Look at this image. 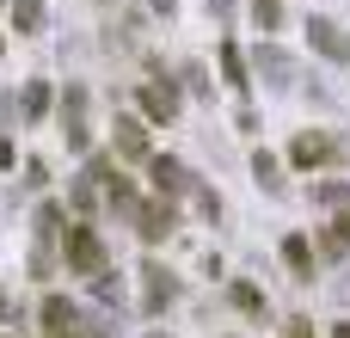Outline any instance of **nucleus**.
<instances>
[{
    "mask_svg": "<svg viewBox=\"0 0 350 338\" xmlns=\"http://www.w3.org/2000/svg\"><path fill=\"white\" fill-rule=\"evenodd\" d=\"M62 252H68V271L74 277H105V240H98V228L74 222L68 240H62Z\"/></svg>",
    "mask_w": 350,
    "mask_h": 338,
    "instance_id": "1",
    "label": "nucleus"
},
{
    "mask_svg": "<svg viewBox=\"0 0 350 338\" xmlns=\"http://www.w3.org/2000/svg\"><path fill=\"white\" fill-rule=\"evenodd\" d=\"M142 111H148L154 123H172V117H178V86H172V80H142Z\"/></svg>",
    "mask_w": 350,
    "mask_h": 338,
    "instance_id": "2",
    "label": "nucleus"
},
{
    "mask_svg": "<svg viewBox=\"0 0 350 338\" xmlns=\"http://www.w3.org/2000/svg\"><path fill=\"white\" fill-rule=\"evenodd\" d=\"M289 160L314 172V166H326V160H338V148H332V135H320V129H301V135H295V148H289Z\"/></svg>",
    "mask_w": 350,
    "mask_h": 338,
    "instance_id": "3",
    "label": "nucleus"
},
{
    "mask_svg": "<svg viewBox=\"0 0 350 338\" xmlns=\"http://www.w3.org/2000/svg\"><path fill=\"white\" fill-rule=\"evenodd\" d=\"M148 179H154V191H160L166 203H172V197H178V191L191 185V172H185V166H178L172 154H148Z\"/></svg>",
    "mask_w": 350,
    "mask_h": 338,
    "instance_id": "4",
    "label": "nucleus"
},
{
    "mask_svg": "<svg viewBox=\"0 0 350 338\" xmlns=\"http://www.w3.org/2000/svg\"><path fill=\"white\" fill-rule=\"evenodd\" d=\"M135 234L148 240V246H160L166 234H172V203L160 197V203H135Z\"/></svg>",
    "mask_w": 350,
    "mask_h": 338,
    "instance_id": "5",
    "label": "nucleus"
},
{
    "mask_svg": "<svg viewBox=\"0 0 350 338\" xmlns=\"http://www.w3.org/2000/svg\"><path fill=\"white\" fill-rule=\"evenodd\" d=\"M308 43H314L320 55H332V62H350V37L332 25V18H320V12L308 18Z\"/></svg>",
    "mask_w": 350,
    "mask_h": 338,
    "instance_id": "6",
    "label": "nucleus"
},
{
    "mask_svg": "<svg viewBox=\"0 0 350 338\" xmlns=\"http://www.w3.org/2000/svg\"><path fill=\"white\" fill-rule=\"evenodd\" d=\"M111 148H117V160H148V123H135V117H117V135H111Z\"/></svg>",
    "mask_w": 350,
    "mask_h": 338,
    "instance_id": "7",
    "label": "nucleus"
},
{
    "mask_svg": "<svg viewBox=\"0 0 350 338\" xmlns=\"http://www.w3.org/2000/svg\"><path fill=\"white\" fill-rule=\"evenodd\" d=\"M283 265L295 271V283H314V277H320V265H314V240H308V234H289V240H283Z\"/></svg>",
    "mask_w": 350,
    "mask_h": 338,
    "instance_id": "8",
    "label": "nucleus"
},
{
    "mask_svg": "<svg viewBox=\"0 0 350 338\" xmlns=\"http://www.w3.org/2000/svg\"><path fill=\"white\" fill-rule=\"evenodd\" d=\"M62 123H68L62 135H68L74 148H86V92H80V86H74V92L62 99Z\"/></svg>",
    "mask_w": 350,
    "mask_h": 338,
    "instance_id": "9",
    "label": "nucleus"
},
{
    "mask_svg": "<svg viewBox=\"0 0 350 338\" xmlns=\"http://www.w3.org/2000/svg\"><path fill=\"white\" fill-rule=\"evenodd\" d=\"M142 277H148V314H166V302H172V271H166V265H148Z\"/></svg>",
    "mask_w": 350,
    "mask_h": 338,
    "instance_id": "10",
    "label": "nucleus"
},
{
    "mask_svg": "<svg viewBox=\"0 0 350 338\" xmlns=\"http://www.w3.org/2000/svg\"><path fill=\"white\" fill-rule=\"evenodd\" d=\"M258 74H265L271 86H289V74H295V62H289L283 49H271V43H265V49H258Z\"/></svg>",
    "mask_w": 350,
    "mask_h": 338,
    "instance_id": "11",
    "label": "nucleus"
},
{
    "mask_svg": "<svg viewBox=\"0 0 350 338\" xmlns=\"http://www.w3.org/2000/svg\"><path fill=\"white\" fill-rule=\"evenodd\" d=\"M221 80H228L234 92H246V86H252V80H246V55H240L234 43H221Z\"/></svg>",
    "mask_w": 350,
    "mask_h": 338,
    "instance_id": "12",
    "label": "nucleus"
},
{
    "mask_svg": "<svg viewBox=\"0 0 350 338\" xmlns=\"http://www.w3.org/2000/svg\"><path fill=\"white\" fill-rule=\"evenodd\" d=\"M252 179H258V185H265V191H283V160H277V154H265V148H258V154H252Z\"/></svg>",
    "mask_w": 350,
    "mask_h": 338,
    "instance_id": "13",
    "label": "nucleus"
},
{
    "mask_svg": "<svg viewBox=\"0 0 350 338\" xmlns=\"http://www.w3.org/2000/svg\"><path fill=\"white\" fill-rule=\"evenodd\" d=\"M12 25L31 37V31H43V0H12Z\"/></svg>",
    "mask_w": 350,
    "mask_h": 338,
    "instance_id": "14",
    "label": "nucleus"
},
{
    "mask_svg": "<svg viewBox=\"0 0 350 338\" xmlns=\"http://www.w3.org/2000/svg\"><path fill=\"white\" fill-rule=\"evenodd\" d=\"M252 25L271 37V31H283V0H252Z\"/></svg>",
    "mask_w": 350,
    "mask_h": 338,
    "instance_id": "15",
    "label": "nucleus"
},
{
    "mask_svg": "<svg viewBox=\"0 0 350 338\" xmlns=\"http://www.w3.org/2000/svg\"><path fill=\"white\" fill-rule=\"evenodd\" d=\"M314 197H320V203H332V209H350V185H345V179H326Z\"/></svg>",
    "mask_w": 350,
    "mask_h": 338,
    "instance_id": "16",
    "label": "nucleus"
},
{
    "mask_svg": "<svg viewBox=\"0 0 350 338\" xmlns=\"http://www.w3.org/2000/svg\"><path fill=\"white\" fill-rule=\"evenodd\" d=\"M43 111H49V86L31 80V86H25V117H43Z\"/></svg>",
    "mask_w": 350,
    "mask_h": 338,
    "instance_id": "17",
    "label": "nucleus"
},
{
    "mask_svg": "<svg viewBox=\"0 0 350 338\" xmlns=\"http://www.w3.org/2000/svg\"><path fill=\"white\" fill-rule=\"evenodd\" d=\"M228 296H234V308H246V314H265V296H258L252 283H234Z\"/></svg>",
    "mask_w": 350,
    "mask_h": 338,
    "instance_id": "18",
    "label": "nucleus"
},
{
    "mask_svg": "<svg viewBox=\"0 0 350 338\" xmlns=\"http://www.w3.org/2000/svg\"><path fill=\"white\" fill-rule=\"evenodd\" d=\"M49 338H105V333H98L92 320H80V314H74L68 326H49Z\"/></svg>",
    "mask_w": 350,
    "mask_h": 338,
    "instance_id": "19",
    "label": "nucleus"
},
{
    "mask_svg": "<svg viewBox=\"0 0 350 338\" xmlns=\"http://www.w3.org/2000/svg\"><path fill=\"white\" fill-rule=\"evenodd\" d=\"M320 252H326V259H338V252H350V246L332 234V228H320Z\"/></svg>",
    "mask_w": 350,
    "mask_h": 338,
    "instance_id": "20",
    "label": "nucleus"
},
{
    "mask_svg": "<svg viewBox=\"0 0 350 338\" xmlns=\"http://www.w3.org/2000/svg\"><path fill=\"white\" fill-rule=\"evenodd\" d=\"M289 338H314V320H289Z\"/></svg>",
    "mask_w": 350,
    "mask_h": 338,
    "instance_id": "21",
    "label": "nucleus"
},
{
    "mask_svg": "<svg viewBox=\"0 0 350 338\" xmlns=\"http://www.w3.org/2000/svg\"><path fill=\"white\" fill-rule=\"evenodd\" d=\"M332 234H338V240L350 246V216H345V222H332Z\"/></svg>",
    "mask_w": 350,
    "mask_h": 338,
    "instance_id": "22",
    "label": "nucleus"
},
{
    "mask_svg": "<svg viewBox=\"0 0 350 338\" xmlns=\"http://www.w3.org/2000/svg\"><path fill=\"white\" fill-rule=\"evenodd\" d=\"M0 166H12V142L6 135H0Z\"/></svg>",
    "mask_w": 350,
    "mask_h": 338,
    "instance_id": "23",
    "label": "nucleus"
},
{
    "mask_svg": "<svg viewBox=\"0 0 350 338\" xmlns=\"http://www.w3.org/2000/svg\"><path fill=\"white\" fill-rule=\"evenodd\" d=\"M172 6H178V0H154V12H172Z\"/></svg>",
    "mask_w": 350,
    "mask_h": 338,
    "instance_id": "24",
    "label": "nucleus"
},
{
    "mask_svg": "<svg viewBox=\"0 0 350 338\" xmlns=\"http://www.w3.org/2000/svg\"><path fill=\"white\" fill-rule=\"evenodd\" d=\"M332 338H350V320H345V326H338V333H332Z\"/></svg>",
    "mask_w": 350,
    "mask_h": 338,
    "instance_id": "25",
    "label": "nucleus"
},
{
    "mask_svg": "<svg viewBox=\"0 0 350 338\" xmlns=\"http://www.w3.org/2000/svg\"><path fill=\"white\" fill-rule=\"evenodd\" d=\"M148 338H166V333H148Z\"/></svg>",
    "mask_w": 350,
    "mask_h": 338,
    "instance_id": "26",
    "label": "nucleus"
}]
</instances>
